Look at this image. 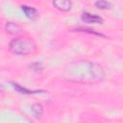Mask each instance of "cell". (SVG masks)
<instances>
[{
  "mask_svg": "<svg viewBox=\"0 0 123 123\" xmlns=\"http://www.w3.org/2000/svg\"><path fill=\"white\" fill-rule=\"evenodd\" d=\"M10 50L16 55H29L36 51V42L29 37H17L10 42Z\"/></svg>",
  "mask_w": 123,
  "mask_h": 123,
  "instance_id": "6da1fadb",
  "label": "cell"
},
{
  "mask_svg": "<svg viewBox=\"0 0 123 123\" xmlns=\"http://www.w3.org/2000/svg\"><path fill=\"white\" fill-rule=\"evenodd\" d=\"M81 19L88 24H101L103 23V18L98 15V14H94V13H90V12H83L81 15Z\"/></svg>",
  "mask_w": 123,
  "mask_h": 123,
  "instance_id": "7a4b0ae2",
  "label": "cell"
},
{
  "mask_svg": "<svg viewBox=\"0 0 123 123\" xmlns=\"http://www.w3.org/2000/svg\"><path fill=\"white\" fill-rule=\"evenodd\" d=\"M53 5L56 9L62 12H68L72 8L71 0H53Z\"/></svg>",
  "mask_w": 123,
  "mask_h": 123,
  "instance_id": "3957f363",
  "label": "cell"
},
{
  "mask_svg": "<svg viewBox=\"0 0 123 123\" xmlns=\"http://www.w3.org/2000/svg\"><path fill=\"white\" fill-rule=\"evenodd\" d=\"M21 10L22 12H24V14L26 15V17H28L29 19L31 20H35L37 16H38V12H37V10L34 7H30V6H26V5H23L21 6Z\"/></svg>",
  "mask_w": 123,
  "mask_h": 123,
  "instance_id": "277c9868",
  "label": "cell"
},
{
  "mask_svg": "<svg viewBox=\"0 0 123 123\" xmlns=\"http://www.w3.org/2000/svg\"><path fill=\"white\" fill-rule=\"evenodd\" d=\"M5 30L7 33L11 35H17L21 32L20 26H18L16 23H13V22H7L5 25Z\"/></svg>",
  "mask_w": 123,
  "mask_h": 123,
  "instance_id": "5b68a950",
  "label": "cell"
},
{
  "mask_svg": "<svg viewBox=\"0 0 123 123\" xmlns=\"http://www.w3.org/2000/svg\"><path fill=\"white\" fill-rule=\"evenodd\" d=\"M12 87H13L17 92H19V93H21V94H34V93H37V92L39 93V92H40V90H30V89H28V88H26V87L20 86V85L17 84V83H12Z\"/></svg>",
  "mask_w": 123,
  "mask_h": 123,
  "instance_id": "8992f818",
  "label": "cell"
},
{
  "mask_svg": "<svg viewBox=\"0 0 123 123\" xmlns=\"http://www.w3.org/2000/svg\"><path fill=\"white\" fill-rule=\"evenodd\" d=\"M32 111L35 115V117L37 118H40V116L43 113V108L40 104H34L32 106Z\"/></svg>",
  "mask_w": 123,
  "mask_h": 123,
  "instance_id": "52a82bcc",
  "label": "cell"
},
{
  "mask_svg": "<svg viewBox=\"0 0 123 123\" xmlns=\"http://www.w3.org/2000/svg\"><path fill=\"white\" fill-rule=\"evenodd\" d=\"M95 6L101 10H108V9H111V4L107 0H97L95 2Z\"/></svg>",
  "mask_w": 123,
  "mask_h": 123,
  "instance_id": "ba28073f",
  "label": "cell"
},
{
  "mask_svg": "<svg viewBox=\"0 0 123 123\" xmlns=\"http://www.w3.org/2000/svg\"><path fill=\"white\" fill-rule=\"evenodd\" d=\"M0 90H1V86H0Z\"/></svg>",
  "mask_w": 123,
  "mask_h": 123,
  "instance_id": "9c48e42d",
  "label": "cell"
}]
</instances>
